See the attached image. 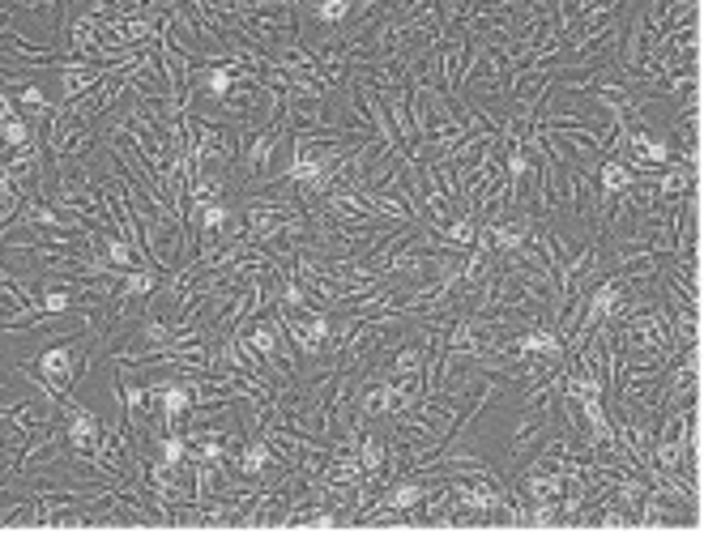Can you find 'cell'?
Wrapping results in <instances>:
<instances>
[{
  "label": "cell",
  "instance_id": "obj_1",
  "mask_svg": "<svg viewBox=\"0 0 704 533\" xmlns=\"http://www.w3.org/2000/svg\"><path fill=\"white\" fill-rule=\"evenodd\" d=\"M64 427H69V452L73 457L90 461L94 452H99V440H103V423L94 410H82L77 406L73 414H64Z\"/></svg>",
  "mask_w": 704,
  "mask_h": 533
},
{
  "label": "cell",
  "instance_id": "obj_3",
  "mask_svg": "<svg viewBox=\"0 0 704 533\" xmlns=\"http://www.w3.org/2000/svg\"><path fill=\"white\" fill-rule=\"evenodd\" d=\"M30 145H35V128L26 124V116L18 111V103H13L9 94H5V158L30 150Z\"/></svg>",
  "mask_w": 704,
  "mask_h": 533
},
{
  "label": "cell",
  "instance_id": "obj_5",
  "mask_svg": "<svg viewBox=\"0 0 704 533\" xmlns=\"http://www.w3.org/2000/svg\"><path fill=\"white\" fill-rule=\"evenodd\" d=\"M308 13H312V18L325 26V30H338V26L350 18V13H355V5H350V0H325V5H312Z\"/></svg>",
  "mask_w": 704,
  "mask_h": 533
},
{
  "label": "cell",
  "instance_id": "obj_2",
  "mask_svg": "<svg viewBox=\"0 0 704 533\" xmlns=\"http://www.w3.org/2000/svg\"><path fill=\"white\" fill-rule=\"evenodd\" d=\"M658 197L662 205H675L679 197H687V192H700V171L696 167H687V163H670L662 175H658Z\"/></svg>",
  "mask_w": 704,
  "mask_h": 533
},
{
  "label": "cell",
  "instance_id": "obj_4",
  "mask_svg": "<svg viewBox=\"0 0 704 533\" xmlns=\"http://www.w3.org/2000/svg\"><path fill=\"white\" fill-rule=\"evenodd\" d=\"M355 457H359V465L367 474H380L384 465H389V440H384L380 431H372L367 427L363 435H359V448H355Z\"/></svg>",
  "mask_w": 704,
  "mask_h": 533
}]
</instances>
